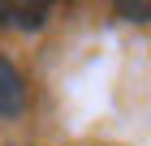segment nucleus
Here are the masks:
<instances>
[{"mask_svg":"<svg viewBox=\"0 0 151 146\" xmlns=\"http://www.w3.org/2000/svg\"><path fill=\"white\" fill-rule=\"evenodd\" d=\"M22 112H26V82L9 56H0V120H13Z\"/></svg>","mask_w":151,"mask_h":146,"instance_id":"obj_1","label":"nucleus"},{"mask_svg":"<svg viewBox=\"0 0 151 146\" xmlns=\"http://www.w3.org/2000/svg\"><path fill=\"white\" fill-rule=\"evenodd\" d=\"M43 22H47V4H9V0H0V26L39 30Z\"/></svg>","mask_w":151,"mask_h":146,"instance_id":"obj_2","label":"nucleus"},{"mask_svg":"<svg viewBox=\"0 0 151 146\" xmlns=\"http://www.w3.org/2000/svg\"><path fill=\"white\" fill-rule=\"evenodd\" d=\"M116 13H125V17H129V22H147V4H116Z\"/></svg>","mask_w":151,"mask_h":146,"instance_id":"obj_3","label":"nucleus"}]
</instances>
